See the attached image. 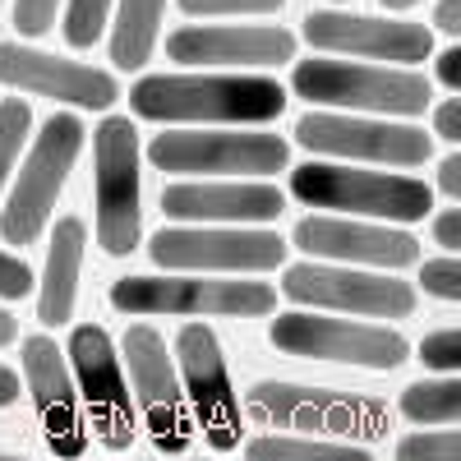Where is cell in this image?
<instances>
[{"mask_svg":"<svg viewBox=\"0 0 461 461\" xmlns=\"http://www.w3.org/2000/svg\"><path fill=\"white\" fill-rule=\"evenodd\" d=\"M130 106L167 125H263L286 111V88L258 74H143Z\"/></svg>","mask_w":461,"mask_h":461,"instance_id":"1","label":"cell"},{"mask_svg":"<svg viewBox=\"0 0 461 461\" xmlns=\"http://www.w3.org/2000/svg\"><path fill=\"white\" fill-rule=\"evenodd\" d=\"M295 97L319 102L332 111H360V115H411L429 111V79L415 74L411 65H356V60H300L295 79H291Z\"/></svg>","mask_w":461,"mask_h":461,"instance_id":"2","label":"cell"},{"mask_svg":"<svg viewBox=\"0 0 461 461\" xmlns=\"http://www.w3.org/2000/svg\"><path fill=\"white\" fill-rule=\"evenodd\" d=\"M291 194L304 208H332L369 221H420L434 208V189L402 171H360L332 162H304L291 171Z\"/></svg>","mask_w":461,"mask_h":461,"instance_id":"3","label":"cell"},{"mask_svg":"<svg viewBox=\"0 0 461 461\" xmlns=\"http://www.w3.org/2000/svg\"><path fill=\"white\" fill-rule=\"evenodd\" d=\"M111 304L139 319H258L273 314L277 291L267 282H221V277H121Z\"/></svg>","mask_w":461,"mask_h":461,"instance_id":"4","label":"cell"},{"mask_svg":"<svg viewBox=\"0 0 461 461\" xmlns=\"http://www.w3.org/2000/svg\"><path fill=\"white\" fill-rule=\"evenodd\" d=\"M79 148H84V125L79 115L69 111H56L42 121L37 130V143L28 152V162L14 180V194L10 203L0 208V236L5 245H37L42 236V226L51 221V208L60 199V189L79 162Z\"/></svg>","mask_w":461,"mask_h":461,"instance_id":"5","label":"cell"},{"mask_svg":"<svg viewBox=\"0 0 461 461\" xmlns=\"http://www.w3.org/2000/svg\"><path fill=\"white\" fill-rule=\"evenodd\" d=\"M148 162L171 176H240L263 180L286 171L291 143L282 134H249V130H171L148 143Z\"/></svg>","mask_w":461,"mask_h":461,"instance_id":"6","label":"cell"},{"mask_svg":"<svg viewBox=\"0 0 461 461\" xmlns=\"http://www.w3.org/2000/svg\"><path fill=\"white\" fill-rule=\"evenodd\" d=\"M148 254L167 273H267L286 263V240L258 226H162L148 236Z\"/></svg>","mask_w":461,"mask_h":461,"instance_id":"7","label":"cell"},{"mask_svg":"<svg viewBox=\"0 0 461 461\" xmlns=\"http://www.w3.org/2000/svg\"><path fill=\"white\" fill-rule=\"evenodd\" d=\"M97 148V245L111 258L139 249L143 199H139V134L125 115H106L93 130Z\"/></svg>","mask_w":461,"mask_h":461,"instance_id":"8","label":"cell"},{"mask_svg":"<svg viewBox=\"0 0 461 461\" xmlns=\"http://www.w3.org/2000/svg\"><path fill=\"white\" fill-rule=\"evenodd\" d=\"M295 143L328 158H356L383 167H425L434 158V134L406 121H374L351 111H310L295 121Z\"/></svg>","mask_w":461,"mask_h":461,"instance_id":"9","label":"cell"},{"mask_svg":"<svg viewBox=\"0 0 461 461\" xmlns=\"http://www.w3.org/2000/svg\"><path fill=\"white\" fill-rule=\"evenodd\" d=\"M273 346L286 356L337 360L360 369H402L411 360V346L397 328L356 323V319H323V314H282L273 319Z\"/></svg>","mask_w":461,"mask_h":461,"instance_id":"10","label":"cell"},{"mask_svg":"<svg viewBox=\"0 0 461 461\" xmlns=\"http://www.w3.org/2000/svg\"><path fill=\"white\" fill-rule=\"evenodd\" d=\"M282 291L295 304L310 310H337V314H360V319H406L415 310L411 282L369 273V267H346V263H295L286 267Z\"/></svg>","mask_w":461,"mask_h":461,"instance_id":"11","label":"cell"},{"mask_svg":"<svg viewBox=\"0 0 461 461\" xmlns=\"http://www.w3.org/2000/svg\"><path fill=\"white\" fill-rule=\"evenodd\" d=\"M167 56L199 69H267L295 60V37L277 23H189L167 37Z\"/></svg>","mask_w":461,"mask_h":461,"instance_id":"12","label":"cell"},{"mask_svg":"<svg viewBox=\"0 0 461 461\" xmlns=\"http://www.w3.org/2000/svg\"><path fill=\"white\" fill-rule=\"evenodd\" d=\"M69 360L74 378H79V397L93 415V429L111 447H130L134 438V402H130V383L121 374V356L97 323H79L69 337Z\"/></svg>","mask_w":461,"mask_h":461,"instance_id":"13","label":"cell"},{"mask_svg":"<svg viewBox=\"0 0 461 461\" xmlns=\"http://www.w3.org/2000/svg\"><path fill=\"white\" fill-rule=\"evenodd\" d=\"M125 365H130V393L139 402V411L148 415L152 443L162 452H180L189 429H185V393L176 383V365L167 356V341L158 328L134 323L121 341Z\"/></svg>","mask_w":461,"mask_h":461,"instance_id":"14","label":"cell"},{"mask_svg":"<svg viewBox=\"0 0 461 461\" xmlns=\"http://www.w3.org/2000/svg\"><path fill=\"white\" fill-rule=\"evenodd\" d=\"M304 42L332 56H360V60H388V65H415L434 56V32L425 23H393V19H365L341 10L304 14Z\"/></svg>","mask_w":461,"mask_h":461,"instance_id":"15","label":"cell"},{"mask_svg":"<svg viewBox=\"0 0 461 461\" xmlns=\"http://www.w3.org/2000/svg\"><path fill=\"white\" fill-rule=\"evenodd\" d=\"M254 411L277 429H304V434H332V438H365L378 429V406L356 402L323 388H300V383H254Z\"/></svg>","mask_w":461,"mask_h":461,"instance_id":"16","label":"cell"},{"mask_svg":"<svg viewBox=\"0 0 461 461\" xmlns=\"http://www.w3.org/2000/svg\"><path fill=\"white\" fill-rule=\"evenodd\" d=\"M0 84L32 93V97H51L65 106H84V111H106L121 88L106 69L84 65V60H60L51 51H37L23 42H0Z\"/></svg>","mask_w":461,"mask_h":461,"instance_id":"17","label":"cell"},{"mask_svg":"<svg viewBox=\"0 0 461 461\" xmlns=\"http://www.w3.org/2000/svg\"><path fill=\"white\" fill-rule=\"evenodd\" d=\"M176 360L185 374V393L194 402L199 425L208 429L212 447H236L240 438V411H236V393H230V374H226V356L221 341L208 323H185L176 337Z\"/></svg>","mask_w":461,"mask_h":461,"instance_id":"18","label":"cell"},{"mask_svg":"<svg viewBox=\"0 0 461 461\" xmlns=\"http://www.w3.org/2000/svg\"><path fill=\"white\" fill-rule=\"evenodd\" d=\"M286 194L267 180H176L162 189V212L171 221H212V226H258L282 217Z\"/></svg>","mask_w":461,"mask_h":461,"instance_id":"19","label":"cell"},{"mask_svg":"<svg viewBox=\"0 0 461 461\" xmlns=\"http://www.w3.org/2000/svg\"><path fill=\"white\" fill-rule=\"evenodd\" d=\"M295 249L328 263H356V267H411L420 245L411 230L374 226V221H346V217H304L295 226Z\"/></svg>","mask_w":461,"mask_h":461,"instance_id":"20","label":"cell"},{"mask_svg":"<svg viewBox=\"0 0 461 461\" xmlns=\"http://www.w3.org/2000/svg\"><path fill=\"white\" fill-rule=\"evenodd\" d=\"M23 378L28 397L47 425V443L60 456L84 452V425H79V397H74V378L65 365V351L51 337H23Z\"/></svg>","mask_w":461,"mask_h":461,"instance_id":"21","label":"cell"},{"mask_svg":"<svg viewBox=\"0 0 461 461\" xmlns=\"http://www.w3.org/2000/svg\"><path fill=\"white\" fill-rule=\"evenodd\" d=\"M79 267H84V221L79 217H60L51 226L47 267H42V282H37V319H42L47 328L74 323Z\"/></svg>","mask_w":461,"mask_h":461,"instance_id":"22","label":"cell"},{"mask_svg":"<svg viewBox=\"0 0 461 461\" xmlns=\"http://www.w3.org/2000/svg\"><path fill=\"white\" fill-rule=\"evenodd\" d=\"M162 10H167V0H121V14L111 23V60L121 69L139 74L152 60Z\"/></svg>","mask_w":461,"mask_h":461,"instance_id":"23","label":"cell"},{"mask_svg":"<svg viewBox=\"0 0 461 461\" xmlns=\"http://www.w3.org/2000/svg\"><path fill=\"white\" fill-rule=\"evenodd\" d=\"M245 456L258 461H369V447L341 443V438H291V434H263L245 443Z\"/></svg>","mask_w":461,"mask_h":461,"instance_id":"24","label":"cell"},{"mask_svg":"<svg viewBox=\"0 0 461 461\" xmlns=\"http://www.w3.org/2000/svg\"><path fill=\"white\" fill-rule=\"evenodd\" d=\"M402 415L415 420V425H456L461 415V383L447 378H425V383H411L402 393Z\"/></svg>","mask_w":461,"mask_h":461,"instance_id":"25","label":"cell"},{"mask_svg":"<svg viewBox=\"0 0 461 461\" xmlns=\"http://www.w3.org/2000/svg\"><path fill=\"white\" fill-rule=\"evenodd\" d=\"M28 130H32V111L23 97H0V189H5L19 152L28 143Z\"/></svg>","mask_w":461,"mask_h":461,"instance_id":"26","label":"cell"},{"mask_svg":"<svg viewBox=\"0 0 461 461\" xmlns=\"http://www.w3.org/2000/svg\"><path fill=\"white\" fill-rule=\"evenodd\" d=\"M106 19H111V0H69L65 5V42L79 51L97 47L106 32Z\"/></svg>","mask_w":461,"mask_h":461,"instance_id":"27","label":"cell"},{"mask_svg":"<svg viewBox=\"0 0 461 461\" xmlns=\"http://www.w3.org/2000/svg\"><path fill=\"white\" fill-rule=\"evenodd\" d=\"M397 456L402 461H456L461 456V438L456 429H420V434H406L397 443Z\"/></svg>","mask_w":461,"mask_h":461,"instance_id":"28","label":"cell"},{"mask_svg":"<svg viewBox=\"0 0 461 461\" xmlns=\"http://www.w3.org/2000/svg\"><path fill=\"white\" fill-rule=\"evenodd\" d=\"M420 286H425L434 300L456 304V300H461V263H456V254H443V258L420 263Z\"/></svg>","mask_w":461,"mask_h":461,"instance_id":"29","label":"cell"},{"mask_svg":"<svg viewBox=\"0 0 461 461\" xmlns=\"http://www.w3.org/2000/svg\"><path fill=\"white\" fill-rule=\"evenodd\" d=\"M420 360H425L434 374H456L461 365V332L456 328H438L420 341Z\"/></svg>","mask_w":461,"mask_h":461,"instance_id":"30","label":"cell"},{"mask_svg":"<svg viewBox=\"0 0 461 461\" xmlns=\"http://www.w3.org/2000/svg\"><path fill=\"white\" fill-rule=\"evenodd\" d=\"M286 0H180L185 14L208 19V14H277Z\"/></svg>","mask_w":461,"mask_h":461,"instance_id":"31","label":"cell"},{"mask_svg":"<svg viewBox=\"0 0 461 461\" xmlns=\"http://www.w3.org/2000/svg\"><path fill=\"white\" fill-rule=\"evenodd\" d=\"M60 14V0H14V28L23 37H42Z\"/></svg>","mask_w":461,"mask_h":461,"instance_id":"32","label":"cell"},{"mask_svg":"<svg viewBox=\"0 0 461 461\" xmlns=\"http://www.w3.org/2000/svg\"><path fill=\"white\" fill-rule=\"evenodd\" d=\"M32 295V267L0 249V300H28Z\"/></svg>","mask_w":461,"mask_h":461,"instance_id":"33","label":"cell"},{"mask_svg":"<svg viewBox=\"0 0 461 461\" xmlns=\"http://www.w3.org/2000/svg\"><path fill=\"white\" fill-rule=\"evenodd\" d=\"M434 134H443L447 143L461 139V102L456 97H443V106L434 111Z\"/></svg>","mask_w":461,"mask_h":461,"instance_id":"34","label":"cell"},{"mask_svg":"<svg viewBox=\"0 0 461 461\" xmlns=\"http://www.w3.org/2000/svg\"><path fill=\"white\" fill-rule=\"evenodd\" d=\"M434 240H438L447 254H456V245H461V212H456V208H443V217L434 221Z\"/></svg>","mask_w":461,"mask_h":461,"instance_id":"35","label":"cell"},{"mask_svg":"<svg viewBox=\"0 0 461 461\" xmlns=\"http://www.w3.org/2000/svg\"><path fill=\"white\" fill-rule=\"evenodd\" d=\"M434 74H438V84H443V88H452V93H456V88H461V51H456V47H447V51L434 60Z\"/></svg>","mask_w":461,"mask_h":461,"instance_id":"36","label":"cell"},{"mask_svg":"<svg viewBox=\"0 0 461 461\" xmlns=\"http://www.w3.org/2000/svg\"><path fill=\"white\" fill-rule=\"evenodd\" d=\"M434 28L456 37L461 32V0H438V10H434Z\"/></svg>","mask_w":461,"mask_h":461,"instance_id":"37","label":"cell"},{"mask_svg":"<svg viewBox=\"0 0 461 461\" xmlns=\"http://www.w3.org/2000/svg\"><path fill=\"white\" fill-rule=\"evenodd\" d=\"M438 189L447 199H456L461 194V158L452 152V158H443V167H438Z\"/></svg>","mask_w":461,"mask_h":461,"instance_id":"38","label":"cell"},{"mask_svg":"<svg viewBox=\"0 0 461 461\" xmlns=\"http://www.w3.org/2000/svg\"><path fill=\"white\" fill-rule=\"evenodd\" d=\"M19 393H23V388H19V374L0 365V406H14V397H19Z\"/></svg>","mask_w":461,"mask_h":461,"instance_id":"39","label":"cell"},{"mask_svg":"<svg viewBox=\"0 0 461 461\" xmlns=\"http://www.w3.org/2000/svg\"><path fill=\"white\" fill-rule=\"evenodd\" d=\"M19 337V323H14V314H5V310H0V346H10Z\"/></svg>","mask_w":461,"mask_h":461,"instance_id":"40","label":"cell"},{"mask_svg":"<svg viewBox=\"0 0 461 461\" xmlns=\"http://www.w3.org/2000/svg\"><path fill=\"white\" fill-rule=\"evenodd\" d=\"M411 5H420V0H383V10H411Z\"/></svg>","mask_w":461,"mask_h":461,"instance_id":"41","label":"cell"},{"mask_svg":"<svg viewBox=\"0 0 461 461\" xmlns=\"http://www.w3.org/2000/svg\"><path fill=\"white\" fill-rule=\"evenodd\" d=\"M332 5H337V0H332Z\"/></svg>","mask_w":461,"mask_h":461,"instance_id":"42","label":"cell"}]
</instances>
